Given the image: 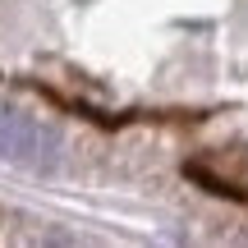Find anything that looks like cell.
<instances>
[{"mask_svg":"<svg viewBox=\"0 0 248 248\" xmlns=\"http://www.w3.org/2000/svg\"><path fill=\"white\" fill-rule=\"evenodd\" d=\"M55 152H60V133L51 124L23 115L14 106H0V156L28 170H51Z\"/></svg>","mask_w":248,"mask_h":248,"instance_id":"1","label":"cell"}]
</instances>
